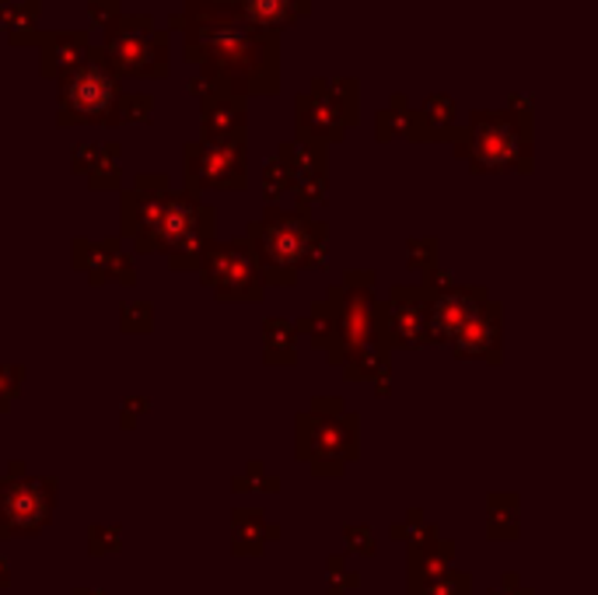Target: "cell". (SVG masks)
I'll return each mask as SVG.
<instances>
[{
    "mask_svg": "<svg viewBox=\"0 0 598 595\" xmlns=\"http://www.w3.org/2000/svg\"><path fill=\"white\" fill-rule=\"evenodd\" d=\"M171 25L186 32V56L207 67L221 88L277 91V40L269 29L245 22L235 0H186V14Z\"/></svg>",
    "mask_w": 598,
    "mask_h": 595,
    "instance_id": "1",
    "label": "cell"
},
{
    "mask_svg": "<svg viewBox=\"0 0 598 595\" xmlns=\"http://www.w3.org/2000/svg\"><path fill=\"white\" fill-rule=\"evenodd\" d=\"M372 274H354L351 284L333 287L330 298L315 305L298 330L312 333L315 351L322 348L333 364H343L351 378L385 375V319L375 305Z\"/></svg>",
    "mask_w": 598,
    "mask_h": 595,
    "instance_id": "2",
    "label": "cell"
},
{
    "mask_svg": "<svg viewBox=\"0 0 598 595\" xmlns=\"http://www.w3.org/2000/svg\"><path fill=\"white\" fill-rule=\"evenodd\" d=\"M322 224L308 221L304 214H284L269 207L263 221L248 228L256 263L266 284H295L301 266H322Z\"/></svg>",
    "mask_w": 598,
    "mask_h": 595,
    "instance_id": "3",
    "label": "cell"
},
{
    "mask_svg": "<svg viewBox=\"0 0 598 595\" xmlns=\"http://www.w3.org/2000/svg\"><path fill=\"white\" fill-rule=\"evenodd\" d=\"M298 459L315 476H340L357 459V414L340 399H315L312 414H298Z\"/></svg>",
    "mask_w": 598,
    "mask_h": 595,
    "instance_id": "4",
    "label": "cell"
},
{
    "mask_svg": "<svg viewBox=\"0 0 598 595\" xmlns=\"http://www.w3.org/2000/svg\"><path fill=\"white\" fill-rule=\"evenodd\" d=\"M462 155H469L473 172H529V120L514 112H473Z\"/></svg>",
    "mask_w": 598,
    "mask_h": 595,
    "instance_id": "5",
    "label": "cell"
},
{
    "mask_svg": "<svg viewBox=\"0 0 598 595\" xmlns=\"http://www.w3.org/2000/svg\"><path fill=\"white\" fill-rule=\"evenodd\" d=\"M56 480L53 476H0V540L35 536L53 522Z\"/></svg>",
    "mask_w": 598,
    "mask_h": 595,
    "instance_id": "6",
    "label": "cell"
},
{
    "mask_svg": "<svg viewBox=\"0 0 598 595\" xmlns=\"http://www.w3.org/2000/svg\"><path fill=\"white\" fill-rule=\"evenodd\" d=\"M214 239V210L197 203V194H168L162 228H158V249L171 256V266H197Z\"/></svg>",
    "mask_w": 598,
    "mask_h": 595,
    "instance_id": "7",
    "label": "cell"
},
{
    "mask_svg": "<svg viewBox=\"0 0 598 595\" xmlns=\"http://www.w3.org/2000/svg\"><path fill=\"white\" fill-rule=\"evenodd\" d=\"M109 67L126 74V78H165V35L154 32L151 18H112L109 43H106Z\"/></svg>",
    "mask_w": 598,
    "mask_h": 595,
    "instance_id": "8",
    "label": "cell"
},
{
    "mask_svg": "<svg viewBox=\"0 0 598 595\" xmlns=\"http://www.w3.org/2000/svg\"><path fill=\"white\" fill-rule=\"evenodd\" d=\"M203 284L214 287L221 301H259L263 298V271L248 239L207 245L203 253Z\"/></svg>",
    "mask_w": 598,
    "mask_h": 595,
    "instance_id": "9",
    "label": "cell"
},
{
    "mask_svg": "<svg viewBox=\"0 0 598 595\" xmlns=\"http://www.w3.org/2000/svg\"><path fill=\"white\" fill-rule=\"evenodd\" d=\"M115 78L106 60L99 56H81L70 74L64 78L60 91V123H81V120H106L115 109Z\"/></svg>",
    "mask_w": 598,
    "mask_h": 595,
    "instance_id": "10",
    "label": "cell"
},
{
    "mask_svg": "<svg viewBox=\"0 0 598 595\" xmlns=\"http://www.w3.org/2000/svg\"><path fill=\"white\" fill-rule=\"evenodd\" d=\"M189 186L245 189V137H207L186 147Z\"/></svg>",
    "mask_w": 598,
    "mask_h": 595,
    "instance_id": "11",
    "label": "cell"
},
{
    "mask_svg": "<svg viewBox=\"0 0 598 595\" xmlns=\"http://www.w3.org/2000/svg\"><path fill=\"white\" fill-rule=\"evenodd\" d=\"M336 91L330 95L325 85H315L312 95H301L298 99V123H301V133L315 141H333L343 133V126L354 123V112H357V102L346 106V99H357L354 91V81L346 85H333Z\"/></svg>",
    "mask_w": 598,
    "mask_h": 595,
    "instance_id": "12",
    "label": "cell"
},
{
    "mask_svg": "<svg viewBox=\"0 0 598 595\" xmlns=\"http://www.w3.org/2000/svg\"><path fill=\"white\" fill-rule=\"evenodd\" d=\"M381 319L389 348H420V343H428V291L396 287L389 305L381 309Z\"/></svg>",
    "mask_w": 598,
    "mask_h": 595,
    "instance_id": "13",
    "label": "cell"
},
{
    "mask_svg": "<svg viewBox=\"0 0 598 595\" xmlns=\"http://www.w3.org/2000/svg\"><path fill=\"white\" fill-rule=\"evenodd\" d=\"M449 343H452L455 357L500 361V305L490 298H479Z\"/></svg>",
    "mask_w": 598,
    "mask_h": 595,
    "instance_id": "14",
    "label": "cell"
},
{
    "mask_svg": "<svg viewBox=\"0 0 598 595\" xmlns=\"http://www.w3.org/2000/svg\"><path fill=\"white\" fill-rule=\"evenodd\" d=\"M479 298H487V291H479V287H455V284L438 287L434 298L428 291V340L449 343Z\"/></svg>",
    "mask_w": 598,
    "mask_h": 595,
    "instance_id": "15",
    "label": "cell"
},
{
    "mask_svg": "<svg viewBox=\"0 0 598 595\" xmlns=\"http://www.w3.org/2000/svg\"><path fill=\"white\" fill-rule=\"evenodd\" d=\"M280 158L287 165V172H291V183L304 194V200H315L322 197L325 189V158H322V141L308 137V133H301V141L291 147L287 144L280 151Z\"/></svg>",
    "mask_w": 598,
    "mask_h": 595,
    "instance_id": "16",
    "label": "cell"
},
{
    "mask_svg": "<svg viewBox=\"0 0 598 595\" xmlns=\"http://www.w3.org/2000/svg\"><path fill=\"white\" fill-rule=\"evenodd\" d=\"M277 540H280V526H269L263 511L256 508L231 511V553L259 557L266 543H277Z\"/></svg>",
    "mask_w": 598,
    "mask_h": 595,
    "instance_id": "17",
    "label": "cell"
},
{
    "mask_svg": "<svg viewBox=\"0 0 598 595\" xmlns=\"http://www.w3.org/2000/svg\"><path fill=\"white\" fill-rule=\"evenodd\" d=\"M207 137H245V106L235 99V88H214L203 106Z\"/></svg>",
    "mask_w": 598,
    "mask_h": 595,
    "instance_id": "18",
    "label": "cell"
},
{
    "mask_svg": "<svg viewBox=\"0 0 598 595\" xmlns=\"http://www.w3.org/2000/svg\"><path fill=\"white\" fill-rule=\"evenodd\" d=\"M455 564V543L438 540L434 547L407 553V595H420L434 579H441Z\"/></svg>",
    "mask_w": 598,
    "mask_h": 595,
    "instance_id": "19",
    "label": "cell"
},
{
    "mask_svg": "<svg viewBox=\"0 0 598 595\" xmlns=\"http://www.w3.org/2000/svg\"><path fill=\"white\" fill-rule=\"evenodd\" d=\"M239 11L245 14V22H253L256 29H280L291 25L298 14L308 11L304 0H235Z\"/></svg>",
    "mask_w": 598,
    "mask_h": 595,
    "instance_id": "20",
    "label": "cell"
},
{
    "mask_svg": "<svg viewBox=\"0 0 598 595\" xmlns=\"http://www.w3.org/2000/svg\"><path fill=\"white\" fill-rule=\"evenodd\" d=\"M518 494H490L487 508V536L490 540H518Z\"/></svg>",
    "mask_w": 598,
    "mask_h": 595,
    "instance_id": "21",
    "label": "cell"
},
{
    "mask_svg": "<svg viewBox=\"0 0 598 595\" xmlns=\"http://www.w3.org/2000/svg\"><path fill=\"white\" fill-rule=\"evenodd\" d=\"M420 595H473V574L469 571H458L452 564L445 574H441V579H434Z\"/></svg>",
    "mask_w": 598,
    "mask_h": 595,
    "instance_id": "22",
    "label": "cell"
},
{
    "mask_svg": "<svg viewBox=\"0 0 598 595\" xmlns=\"http://www.w3.org/2000/svg\"><path fill=\"white\" fill-rule=\"evenodd\" d=\"M266 357L269 361H295V330L284 322H269V340H266Z\"/></svg>",
    "mask_w": 598,
    "mask_h": 595,
    "instance_id": "23",
    "label": "cell"
},
{
    "mask_svg": "<svg viewBox=\"0 0 598 595\" xmlns=\"http://www.w3.org/2000/svg\"><path fill=\"white\" fill-rule=\"evenodd\" d=\"M123 543V529L120 526H91L88 529V553L91 557H106L115 553Z\"/></svg>",
    "mask_w": 598,
    "mask_h": 595,
    "instance_id": "24",
    "label": "cell"
},
{
    "mask_svg": "<svg viewBox=\"0 0 598 595\" xmlns=\"http://www.w3.org/2000/svg\"><path fill=\"white\" fill-rule=\"evenodd\" d=\"M343 543L346 553H361V557L378 553V536L372 526H343Z\"/></svg>",
    "mask_w": 598,
    "mask_h": 595,
    "instance_id": "25",
    "label": "cell"
},
{
    "mask_svg": "<svg viewBox=\"0 0 598 595\" xmlns=\"http://www.w3.org/2000/svg\"><path fill=\"white\" fill-rule=\"evenodd\" d=\"M231 487H235V491H280V480L277 476H266L263 463H248L245 466V476L231 480Z\"/></svg>",
    "mask_w": 598,
    "mask_h": 595,
    "instance_id": "26",
    "label": "cell"
},
{
    "mask_svg": "<svg viewBox=\"0 0 598 595\" xmlns=\"http://www.w3.org/2000/svg\"><path fill=\"white\" fill-rule=\"evenodd\" d=\"M354 588H361V574L357 571H343V568L330 571V592H325V595H346Z\"/></svg>",
    "mask_w": 598,
    "mask_h": 595,
    "instance_id": "27",
    "label": "cell"
},
{
    "mask_svg": "<svg viewBox=\"0 0 598 595\" xmlns=\"http://www.w3.org/2000/svg\"><path fill=\"white\" fill-rule=\"evenodd\" d=\"M500 588H522V582H518V574H514V571H508V574H505V582H500Z\"/></svg>",
    "mask_w": 598,
    "mask_h": 595,
    "instance_id": "28",
    "label": "cell"
},
{
    "mask_svg": "<svg viewBox=\"0 0 598 595\" xmlns=\"http://www.w3.org/2000/svg\"><path fill=\"white\" fill-rule=\"evenodd\" d=\"M8 585H11V568L0 561V588H8Z\"/></svg>",
    "mask_w": 598,
    "mask_h": 595,
    "instance_id": "29",
    "label": "cell"
},
{
    "mask_svg": "<svg viewBox=\"0 0 598 595\" xmlns=\"http://www.w3.org/2000/svg\"><path fill=\"white\" fill-rule=\"evenodd\" d=\"M70 595H109V592H106V588H95V592H91V588H74Z\"/></svg>",
    "mask_w": 598,
    "mask_h": 595,
    "instance_id": "30",
    "label": "cell"
}]
</instances>
